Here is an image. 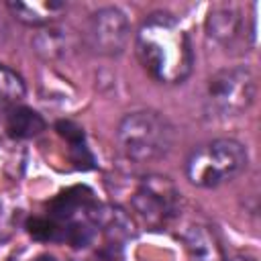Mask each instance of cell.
<instances>
[{
    "mask_svg": "<svg viewBox=\"0 0 261 261\" xmlns=\"http://www.w3.org/2000/svg\"><path fill=\"white\" fill-rule=\"evenodd\" d=\"M137 55L145 69L165 84L184 82L194 65L188 35L165 12L151 14L141 24L137 33Z\"/></svg>",
    "mask_w": 261,
    "mask_h": 261,
    "instance_id": "1",
    "label": "cell"
},
{
    "mask_svg": "<svg viewBox=\"0 0 261 261\" xmlns=\"http://www.w3.org/2000/svg\"><path fill=\"white\" fill-rule=\"evenodd\" d=\"M247 167V149L232 139H216L194 149L186 161L188 179L200 188L230 181Z\"/></svg>",
    "mask_w": 261,
    "mask_h": 261,
    "instance_id": "2",
    "label": "cell"
},
{
    "mask_svg": "<svg viewBox=\"0 0 261 261\" xmlns=\"http://www.w3.org/2000/svg\"><path fill=\"white\" fill-rule=\"evenodd\" d=\"M173 143V128L157 112L141 110L124 116L118 124V145L135 161L163 157Z\"/></svg>",
    "mask_w": 261,
    "mask_h": 261,
    "instance_id": "3",
    "label": "cell"
},
{
    "mask_svg": "<svg viewBox=\"0 0 261 261\" xmlns=\"http://www.w3.org/2000/svg\"><path fill=\"white\" fill-rule=\"evenodd\" d=\"M257 94V82L249 67H228L212 75L208 106L218 116H234L247 110Z\"/></svg>",
    "mask_w": 261,
    "mask_h": 261,
    "instance_id": "4",
    "label": "cell"
},
{
    "mask_svg": "<svg viewBox=\"0 0 261 261\" xmlns=\"http://www.w3.org/2000/svg\"><path fill=\"white\" fill-rule=\"evenodd\" d=\"M133 204L137 212L147 218V222L159 224L171 218L177 212L179 194L167 177H145L137 194L133 196Z\"/></svg>",
    "mask_w": 261,
    "mask_h": 261,
    "instance_id": "5",
    "label": "cell"
},
{
    "mask_svg": "<svg viewBox=\"0 0 261 261\" xmlns=\"http://www.w3.org/2000/svg\"><path fill=\"white\" fill-rule=\"evenodd\" d=\"M130 29L126 16L118 8H100L90 16L88 41L98 53L116 55L126 47Z\"/></svg>",
    "mask_w": 261,
    "mask_h": 261,
    "instance_id": "6",
    "label": "cell"
},
{
    "mask_svg": "<svg viewBox=\"0 0 261 261\" xmlns=\"http://www.w3.org/2000/svg\"><path fill=\"white\" fill-rule=\"evenodd\" d=\"M184 243L192 261H224V251L208 226H190L184 232Z\"/></svg>",
    "mask_w": 261,
    "mask_h": 261,
    "instance_id": "7",
    "label": "cell"
},
{
    "mask_svg": "<svg viewBox=\"0 0 261 261\" xmlns=\"http://www.w3.org/2000/svg\"><path fill=\"white\" fill-rule=\"evenodd\" d=\"M92 190L86 186H73L61 194H57L51 202H49V214L53 220H69L73 216V212L80 206L92 204Z\"/></svg>",
    "mask_w": 261,
    "mask_h": 261,
    "instance_id": "8",
    "label": "cell"
},
{
    "mask_svg": "<svg viewBox=\"0 0 261 261\" xmlns=\"http://www.w3.org/2000/svg\"><path fill=\"white\" fill-rule=\"evenodd\" d=\"M6 130L14 139H29L45 130V120L39 112L27 106H16L6 116Z\"/></svg>",
    "mask_w": 261,
    "mask_h": 261,
    "instance_id": "9",
    "label": "cell"
},
{
    "mask_svg": "<svg viewBox=\"0 0 261 261\" xmlns=\"http://www.w3.org/2000/svg\"><path fill=\"white\" fill-rule=\"evenodd\" d=\"M206 29H208V35L220 43H228L232 41L237 35H239V29H241V18H239V12L232 10V8H218V10H212L208 14V20H206Z\"/></svg>",
    "mask_w": 261,
    "mask_h": 261,
    "instance_id": "10",
    "label": "cell"
},
{
    "mask_svg": "<svg viewBox=\"0 0 261 261\" xmlns=\"http://www.w3.org/2000/svg\"><path fill=\"white\" fill-rule=\"evenodd\" d=\"M8 8L12 10V14L27 22V24H43L53 10L63 8L61 2H43V4H27V2H8Z\"/></svg>",
    "mask_w": 261,
    "mask_h": 261,
    "instance_id": "11",
    "label": "cell"
},
{
    "mask_svg": "<svg viewBox=\"0 0 261 261\" xmlns=\"http://www.w3.org/2000/svg\"><path fill=\"white\" fill-rule=\"evenodd\" d=\"M24 96V84L12 69L0 65V104L18 102Z\"/></svg>",
    "mask_w": 261,
    "mask_h": 261,
    "instance_id": "12",
    "label": "cell"
},
{
    "mask_svg": "<svg viewBox=\"0 0 261 261\" xmlns=\"http://www.w3.org/2000/svg\"><path fill=\"white\" fill-rule=\"evenodd\" d=\"M27 230L37 241H55V239H61L59 226L55 222L47 220V218H31L27 222Z\"/></svg>",
    "mask_w": 261,
    "mask_h": 261,
    "instance_id": "13",
    "label": "cell"
},
{
    "mask_svg": "<svg viewBox=\"0 0 261 261\" xmlns=\"http://www.w3.org/2000/svg\"><path fill=\"white\" fill-rule=\"evenodd\" d=\"M55 128H57V133H59L69 145H80V143H84V128L77 126L75 122H71V120H59V122L55 124Z\"/></svg>",
    "mask_w": 261,
    "mask_h": 261,
    "instance_id": "14",
    "label": "cell"
},
{
    "mask_svg": "<svg viewBox=\"0 0 261 261\" xmlns=\"http://www.w3.org/2000/svg\"><path fill=\"white\" fill-rule=\"evenodd\" d=\"M61 239L69 241L73 247H86L90 241V228L84 224H71L61 232Z\"/></svg>",
    "mask_w": 261,
    "mask_h": 261,
    "instance_id": "15",
    "label": "cell"
},
{
    "mask_svg": "<svg viewBox=\"0 0 261 261\" xmlns=\"http://www.w3.org/2000/svg\"><path fill=\"white\" fill-rule=\"evenodd\" d=\"M69 157H71V163H73L77 169H92V167H94V157H92V153L88 151V147H86L84 143L71 145Z\"/></svg>",
    "mask_w": 261,
    "mask_h": 261,
    "instance_id": "16",
    "label": "cell"
},
{
    "mask_svg": "<svg viewBox=\"0 0 261 261\" xmlns=\"http://www.w3.org/2000/svg\"><path fill=\"white\" fill-rule=\"evenodd\" d=\"M232 261H257L255 257H249V255H239V257H234Z\"/></svg>",
    "mask_w": 261,
    "mask_h": 261,
    "instance_id": "17",
    "label": "cell"
},
{
    "mask_svg": "<svg viewBox=\"0 0 261 261\" xmlns=\"http://www.w3.org/2000/svg\"><path fill=\"white\" fill-rule=\"evenodd\" d=\"M33 261H57L55 257H51V255H39L37 259H33Z\"/></svg>",
    "mask_w": 261,
    "mask_h": 261,
    "instance_id": "18",
    "label": "cell"
}]
</instances>
